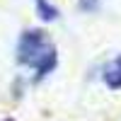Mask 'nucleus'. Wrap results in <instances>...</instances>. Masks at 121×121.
<instances>
[{"label":"nucleus","mask_w":121,"mask_h":121,"mask_svg":"<svg viewBox=\"0 0 121 121\" xmlns=\"http://www.w3.org/2000/svg\"><path fill=\"white\" fill-rule=\"evenodd\" d=\"M17 60L24 65L36 68V80H41L48 70L56 68V48L48 44V39L39 29H29L19 36L17 44Z\"/></svg>","instance_id":"f257e3e1"},{"label":"nucleus","mask_w":121,"mask_h":121,"mask_svg":"<svg viewBox=\"0 0 121 121\" xmlns=\"http://www.w3.org/2000/svg\"><path fill=\"white\" fill-rule=\"evenodd\" d=\"M102 78H104V82H107L109 90H121V56L114 58V60H109L104 65Z\"/></svg>","instance_id":"f03ea898"},{"label":"nucleus","mask_w":121,"mask_h":121,"mask_svg":"<svg viewBox=\"0 0 121 121\" xmlns=\"http://www.w3.org/2000/svg\"><path fill=\"white\" fill-rule=\"evenodd\" d=\"M34 3H36V10L41 12V17H44V19H48V22H51V19H56V17H58V10H56L53 5H48L46 0H34Z\"/></svg>","instance_id":"7ed1b4c3"},{"label":"nucleus","mask_w":121,"mask_h":121,"mask_svg":"<svg viewBox=\"0 0 121 121\" xmlns=\"http://www.w3.org/2000/svg\"><path fill=\"white\" fill-rule=\"evenodd\" d=\"M97 0H80V10H95Z\"/></svg>","instance_id":"20e7f679"}]
</instances>
